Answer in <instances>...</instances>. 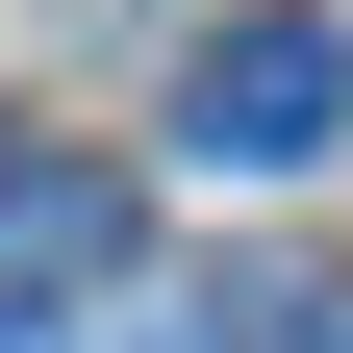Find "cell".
<instances>
[{"label": "cell", "instance_id": "cell-1", "mask_svg": "<svg viewBox=\"0 0 353 353\" xmlns=\"http://www.w3.org/2000/svg\"><path fill=\"white\" fill-rule=\"evenodd\" d=\"M176 152H202V176H303V152H353V26H328V0H252V26H202V76H176Z\"/></svg>", "mask_w": 353, "mask_h": 353}, {"label": "cell", "instance_id": "cell-3", "mask_svg": "<svg viewBox=\"0 0 353 353\" xmlns=\"http://www.w3.org/2000/svg\"><path fill=\"white\" fill-rule=\"evenodd\" d=\"M228 328H252V303H228ZM228 328H101V353H228Z\"/></svg>", "mask_w": 353, "mask_h": 353}, {"label": "cell", "instance_id": "cell-2", "mask_svg": "<svg viewBox=\"0 0 353 353\" xmlns=\"http://www.w3.org/2000/svg\"><path fill=\"white\" fill-rule=\"evenodd\" d=\"M101 278H126V176H101V152H0V353L76 328Z\"/></svg>", "mask_w": 353, "mask_h": 353}]
</instances>
